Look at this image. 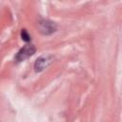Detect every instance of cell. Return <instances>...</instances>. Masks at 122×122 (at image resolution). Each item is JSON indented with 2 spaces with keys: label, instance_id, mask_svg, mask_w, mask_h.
Instances as JSON below:
<instances>
[{
  "label": "cell",
  "instance_id": "277c9868",
  "mask_svg": "<svg viewBox=\"0 0 122 122\" xmlns=\"http://www.w3.org/2000/svg\"><path fill=\"white\" fill-rule=\"evenodd\" d=\"M21 37L26 42H28V41L30 40V34L28 33V31L26 30H22V31H21Z\"/></svg>",
  "mask_w": 122,
  "mask_h": 122
},
{
  "label": "cell",
  "instance_id": "3957f363",
  "mask_svg": "<svg viewBox=\"0 0 122 122\" xmlns=\"http://www.w3.org/2000/svg\"><path fill=\"white\" fill-rule=\"evenodd\" d=\"M39 29L40 31L44 34H51L56 30V26L53 22L48 21V20H43L39 23Z\"/></svg>",
  "mask_w": 122,
  "mask_h": 122
},
{
  "label": "cell",
  "instance_id": "7a4b0ae2",
  "mask_svg": "<svg viewBox=\"0 0 122 122\" xmlns=\"http://www.w3.org/2000/svg\"><path fill=\"white\" fill-rule=\"evenodd\" d=\"M51 60H52V57L51 55H44V56H41L39 57L36 61H35V64H34V69L36 71H43L44 69H46L51 63Z\"/></svg>",
  "mask_w": 122,
  "mask_h": 122
},
{
  "label": "cell",
  "instance_id": "6da1fadb",
  "mask_svg": "<svg viewBox=\"0 0 122 122\" xmlns=\"http://www.w3.org/2000/svg\"><path fill=\"white\" fill-rule=\"evenodd\" d=\"M34 52H35V47L33 45H26L17 52V54L15 56V60L17 62L24 61L25 59L31 56Z\"/></svg>",
  "mask_w": 122,
  "mask_h": 122
}]
</instances>
